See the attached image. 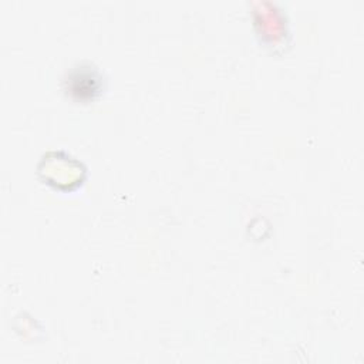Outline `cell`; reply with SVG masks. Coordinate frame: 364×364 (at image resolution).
<instances>
[{"instance_id": "cell-1", "label": "cell", "mask_w": 364, "mask_h": 364, "mask_svg": "<svg viewBox=\"0 0 364 364\" xmlns=\"http://www.w3.org/2000/svg\"><path fill=\"white\" fill-rule=\"evenodd\" d=\"M37 173L54 189L74 191L82 185L87 169L82 162L64 151H48L38 161Z\"/></svg>"}]
</instances>
